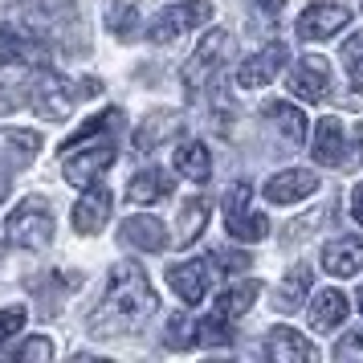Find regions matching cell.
I'll return each mask as SVG.
<instances>
[{"label":"cell","mask_w":363,"mask_h":363,"mask_svg":"<svg viewBox=\"0 0 363 363\" xmlns=\"http://www.w3.org/2000/svg\"><path fill=\"white\" fill-rule=\"evenodd\" d=\"M151 314H155V290H151L147 274L139 265H115L102 302L90 311V330L94 335H127V330L143 327Z\"/></svg>","instance_id":"1"},{"label":"cell","mask_w":363,"mask_h":363,"mask_svg":"<svg viewBox=\"0 0 363 363\" xmlns=\"http://www.w3.org/2000/svg\"><path fill=\"white\" fill-rule=\"evenodd\" d=\"M4 237L21 249H45L53 241V213L41 196L21 200L4 220Z\"/></svg>","instance_id":"2"},{"label":"cell","mask_w":363,"mask_h":363,"mask_svg":"<svg viewBox=\"0 0 363 363\" xmlns=\"http://www.w3.org/2000/svg\"><path fill=\"white\" fill-rule=\"evenodd\" d=\"M29 99H33V111L41 118H66L74 111V86L57 74V69H37L29 78Z\"/></svg>","instance_id":"3"},{"label":"cell","mask_w":363,"mask_h":363,"mask_svg":"<svg viewBox=\"0 0 363 363\" xmlns=\"http://www.w3.org/2000/svg\"><path fill=\"white\" fill-rule=\"evenodd\" d=\"M233 53V37L225 33V29H208V33L200 37L196 53L188 57V66H184V82H188V90H196L208 74H216V66H225Z\"/></svg>","instance_id":"4"},{"label":"cell","mask_w":363,"mask_h":363,"mask_svg":"<svg viewBox=\"0 0 363 363\" xmlns=\"http://www.w3.org/2000/svg\"><path fill=\"white\" fill-rule=\"evenodd\" d=\"M225 220H229L233 241H262L269 233V220L262 213H249V184H233L225 196Z\"/></svg>","instance_id":"5"},{"label":"cell","mask_w":363,"mask_h":363,"mask_svg":"<svg viewBox=\"0 0 363 363\" xmlns=\"http://www.w3.org/2000/svg\"><path fill=\"white\" fill-rule=\"evenodd\" d=\"M216 269H220V265H216V257H200V262L172 265V269H167V286H172V290L188 302V306H196L200 298L213 290Z\"/></svg>","instance_id":"6"},{"label":"cell","mask_w":363,"mask_h":363,"mask_svg":"<svg viewBox=\"0 0 363 363\" xmlns=\"http://www.w3.org/2000/svg\"><path fill=\"white\" fill-rule=\"evenodd\" d=\"M62 155H66V167H62V172H66V180L78 184V188H90L106 167L115 164V143H111V139H102V143H94V147H86V151L69 147V151H62Z\"/></svg>","instance_id":"7"},{"label":"cell","mask_w":363,"mask_h":363,"mask_svg":"<svg viewBox=\"0 0 363 363\" xmlns=\"http://www.w3.org/2000/svg\"><path fill=\"white\" fill-rule=\"evenodd\" d=\"M208 17H213V4H172V9H164L160 17L151 21L147 37L155 45H167L180 33H188V29H200Z\"/></svg>","instance_id":"8"},{"label":"cell","mask_w":363,"mask_h":363,"mask_svg":"<svg viewBox=\"0 0 363 363\" xmlns=\"http://www.w3.org/2000/svg\"><path fill=\"white\" fill-rule=\"evenodd\" d=\"M347 21H351V13H347L343 4H311L298 17V37L302 41H323V37L347 29Z\"/></svg>","instance_id":"9"},{"label":"cell","mask_w":363,"mask_h":363,"mask_svg":"<svg viewBox=\"0 0 363 363\" xmlns=\"http://www.w3.org/2000/svg\"><path fill=\"white\" fill-rule=\"evenodd\" d=\"M290 90L298 99L306 102H318L330 94V66L323 57H302L294 69H290Z\"/></svg>","instance_id":"10"},{"label":"cell","mask_w":363,"mask_h":363,"mask_svg":"<svg viewBox=\"0 0 363 363\" xmlns=\"http://www.w3.org/2000/svg\"><path fill=\"white\" fill-rule=\"evenodd\" d=\"M281 66H286V45H281V41H274V45H265L262 53H253L245 66L237 69V86H245V90H257V86L274 82Z\"/></svg>","instance_id":"11"},{"label":"cell","mask_w":363,"mask_h":363,"mask_svg":"<svg viewBox=\"0 0 363 363\" xmlns=\"http://www.w3.org/2000/svg\"><path fill=\"white\" fill-rule=\"evenodd\" d=\"M323 269L335 278H351L363 269V237H335L323 249Z\"/></svg>","instance_id":"12"},{"label":"cell","mask_w":363,"mask_h":363,"mask_svg":"<svg viewBox=\"0 0 363 363\" xmlns=\"http://www.w3.org/2000/svg\"><path fill=\"white\" fill-rule=\"evenodd\" d=\"M111 208H115V200L106 188H90L78 204H74V229L78 233H99L106 220H111Z\"/></svg>","instance_id":"13"},{"label":"cell","mask_w":363,"mask_h":363,"mask_svg":"<svg viewBox=\"0 0 363 363\" xmlns=\"http://www.w3.org/2000/svg\"><path fill=\"white\" fill-rule=\"evenodd\" d=\"M318 188V176L314 172H278L274 180L265 184V200L274 204H294V200H306Z\"/></svg>","instance_id":"14"},{"label":"cell","mask_w":363,"mask_h":363,"mask_svg":"<svg viewBox=\"0 0 363 363\" xmlns=\"http://www.w3.org/2000/svg\"><path fill=\"white\" fill-rule=\"evenodd\" d=\"M123 241L143 249V253H160L167 245V229H164V220H155V216H127L123 220Z\"/></svg>","instance_id":"15"},{"label":"cell","mask_w":363,"mask_h":363,"mask_svg":"<svg viewBox=\"0 0 363 363\" xmlns=\"http://www.w3.org/2000/svg\"><path fill=\"white\" fill-rule=\"evenodd\" d=\"M265 355L278 363H298V359H318V351H314L298 330L290 327H274V335H269V343H265Z\"/></svg>","instance_id":"16"},{"label":"cell","mask_w":363,"mask_h":363,"mask_svg":"<svg viewBox=\"0 0 363 363\" xmlns=\"http://www.w3.org/2000/svg\"><path fill=\"white\" fill-rule=\"evenodd\" d=\"M343 123L339 118H318V127H314V160L318 164H343Z\"/></svg>","instance_id":"17"},{"label":"cell","mask_w":363,"mask_h":363,"mask_svg":"<svg viewBox=\"0 0 363 363\" xmlns=\"http://www.w3.org/2000/svg\"><path fill=\"white\" fill-rule=\"evenodd\" d=\"M167 192H172V176L160 172V167H143V172L131 176V184H127L131 204H155V200H164Z\"/></svg>","instance_id":"18"},{"label":"cell","mask_w":363,"mask_h":363,"mask_svg":"<svg viewBox=\"0 0 363 363\" xmlns=\"http://www.w3.org/2000/svg\"><path fill=\"white\" fill-rule=\"evenodd\" d=\"M208 225V200H184V208H180V220H176V237H172V245L176 249H188L192 241L200 237V229Z\"/></svg>","instance_id":"19"},{"label":"cell","mask_w":363,"mask_h":363,"mask_svg":"<svg viewBox=\"0 0 363 363\" xmlns=\"http://www.w3.org/2000/svg\"><path fill=\"white\" fill-rule=\"evenodd\" d=\"M37 62H41V45L0 25V66H37Z\"/></svg>","instance_id":"20"},{"label":"cell","mask_w":363,"mask_h":363,"mask_svg":"<svg viewBox=\"0 0 363 363\" xmlns=\"http://www.w3.org/2000/svg\"><path fill=\"white\" fill-rule=\"evenodd\" d=\"M176 167H180L184 180L204 184L213 176V155H208V147H204L200 139H192V143H180V147H176Z\"/></svg>","instance_id":"21"},{"label":"cell","mask_w":363,"mask_h":363,"mask_svg":"<svg viewBox=\"0 0 363 363\" xmlns=\"http://www.w3.org/2000/svg\"><path fill=\"white\" fill-rule=\"evenodd\" d=\"M265 118L278 127V135H286V143H302L306 139V115L294 102H265Z\"/></svg>","instance_id":"22"},{"label":"cell","mask_w":363,"mask_h":363,"mask_svg":"<svg viewBox=\"0 0 363 363\" xmlns=\"http://www.w3.org/2000/svg\"><path fill=\"white\" fill-rule=\"evenodd\" d=\"M306 290H311V269H306V265H294V269L281 278L278 294H274V306H278L281 314L298 311V306L306 302Z\"/></svg>","instance_id":"23"},{"label":"cell","mask_w":363,"mask_h":363,"mask_svg":"<svg viewBox=\"0 0 363 363\" xmlns=\"http://www.w3.org/2000/svg\"><path fill=\"white\" fill-rule=\"evenodd\" d=\"M347 311H351V306H347V294H343V290H323V294L314 298L311 323H314L318 330H330V327H339V323L347 318Z\"/></svg>","instance_id":"24"},{"label":"cell","mask_w":363,"mask_h":363,"mask_svg":"<svg viewBox=\"0 0 363 363\" xmlns=\"http://www.w3.org/2000/svg\"><path fill=\"white\" fill-rule=\"evenodd\" d=\"M262 294V286H257V281H241V286H229V290H225V294L216 298V318H225V323H229V318H241V314L249 311V306H253V298Z\"/></svg>","instance_id":"25"},{"label":"cell","mask_w":363,"mask_h":363,"mask_svg":"<svg viewBox=\"0 0 363 363\" xmlns=\"http://www.w3.org/2000/svg\"><path fill=\"white\" fill-rule=\"evenodd\" d=\"M172 131H180V115L160 111V115L143 118V123H139V131H135V151H151L155 143H164Z\"/></svg>","instance_id":"26"},{"label":"cell","mask_w":363,"mask_h":363,"mask_svg":"<svg viewBox=\"0 0 363 363\" xmlns=\"http://www.w3.org/2000/svg\"><path fill=\"white\" fill-rule=\"evenodd\" d=\"M164 339H167V347H192V343H200V323H192L188 314H172Z\"/></svg>","instance_id":"27"},{"label":"cell","mask_w":363,"mask_h":363,"mask_svg":"<svg viewBox=\"0 0 363 363\" xmlns=\"http://www.w3.org/2000/svg\"><path fill=\"white\" fill-rule=\"evenodd\" d=\"M135 25H139V9L135 4H115L106 13V29L115 37H135Z\"/></svg>","instance_id":"28"},{"label":"cell","mask_w":363,"mask_h":363,"mask_svg":"<svg viewBox=\"0 0 363 363\" xmlns=\"http://www.w3.org/2000/svg\"><path fill=\"white\" fill-rule=\"evenodd\" d=\"M343 62H347V74H351L355 94H363V33L351 37V41L343 45Z\"/></svg>","instance_id":"29"},{"label":"cell","mask_w":363,"mask_h":363,"mask_svg":"<svg viewBox=\"0 0 363 363\" xmlns=\"http://www.w3.org/2000/svg\"><path fill=\"white\" fill-rule=\"evenodd\" d=\"M335 359H359L363 363V330H351V335H343V339H339V347H335Z\"/></svg>","instance_id":"30"},{"label":"cell","mask_w":363,"mask_h":363,"mask_svg":"<svg viewBox=\"0 0 363 363\" xmlns=\"http://www.w3.org/2000/svg\"><path fill=\"white\" fill-rule=\"evenodd\" d=\"M50 355H53V343H50V339H29V343L17 351V359H21V363H33V359H37V363H45Z\"/></svg>","instance_id":"31"},{"label":"cell","mask_w":363,"mask_h":363,"mask_svg":"<svg viewBox=\"0 0 363 363\" xmlns=\"http://www.w3.org/2000/svg\"><path fill=\"white\" fill-rule=\"evenodd\" d=\"M4 143H13L17 151H25V155H33V151H41V139H37L33 131H21V127H13V131H4Z\"/></svg>","instance_id":"32"},{"label":"cell","mask_w":363,"mask_h":363,"mask_svg":"<svg viewBox=\"0 0 363 363\" xmlns=\"http://www.w3.org/2000/svg\"><path fill=\"white\" fill-rule=\"evenodd\" d=\"M21 323H25V311H21V306H9V311L0 314V343H9L21 330Z\"/></svg>","instance_id":"33"},{"label":"cell","mask_w":363,"mask_h":363,"mask_svg":"<svg viewBox=\"0 0 363 363\" xmlns=\"http://www.w3.org/2000/svg\"><path fill=\"white\" fill-rule=\"evenodd\" d=\"M343 164H363V123L351 131V155H347Z\"/></svg>","instance_id":"34"},{"label":"cell","mask_w":363,"mask_h":363,"mask_svg":"<svg viewBox=\"0 0 363 363\" xmlns=\"http://www.w3.org/2000/svg\"><path fill=\"white\" fill-rule=\"evenodd\" d=\"M351 213H355V220L363 225V184H355V192H351Z\"/></svg>","instance_id":"35"},{"label":"cell","mask_w":363,"mask_h":363,"mask_svg":"<svg viewBox=\"0 0 363 363\" xmlns=\"http://www.w3.org/2000/svg\"><path fill=\"white\" fill-rule=\"evenodd\" d=\"M253 4H257V9H265L269 17H278V13H281V4H286V0H253Z\"/></svg>","instance_id":"36"},{"label":"cell","mask_w":363,"mask_h":363,"mask_svg":"<svg viewBox=\"0 0 363 363\" xmlns=\"http://www.w3.org/2000/svg\"><path fill=\"white\" fill-rule=\"evenodd\" d=\"M4 192H9V180H4V176H0V200H4Z\"/></svg>","instance_id":"37"},{"label":"cell","mask_w":363,"mask_h":363,"mask_svg":"<svg viewBox=\"0 0 363 363\" xmlns=\"http://www.w3.org/2000/svg\"><path fill=\"white\" fill-rule=\"evenodd\" d=\"M355 298H359V311H363V290H359V294H355Z\"/></svg>","instance_id":"38"}]
</instances>
